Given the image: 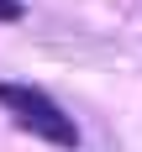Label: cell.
<instances>
[{"label": "cell", "instance_id": "6da1fadb", "mask_svg": "<svg viewBox=\"0 0 142 152\" xmlns=\"http://www.w3.org/2000/svg\"><path fill=\"white\" fill-rule=\"evenodd\" d=\"M0 105L11 110L26 131H37L42 142H53V147H79L74 121H68V115H63V110L53 105L42 89H26V84H0Z\"/></svg>", "mask_w": 142, "mask_h": 152}, {"label": "cell", "instance_id": "7a4b0ae2", "mask_svg": "<svg viewBox=\"0 0 142 152\" xmlns=\"http://www.w3.org/2000/svg\"><path fill=\"white\" fill-rule=\"evenodd\" d=\"M21 16H26L21 0H0V21H21Z\"/></svg>", "mask_w": 142, "mask_h": 152}]
</instances>
